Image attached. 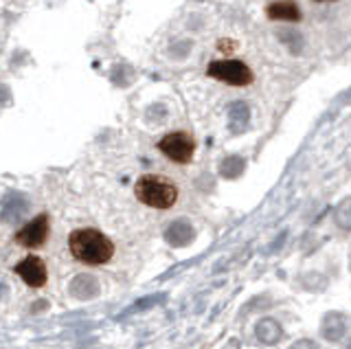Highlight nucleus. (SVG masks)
Returning <instances> with one entry per match:
<instances>
[{"label": "nucleus", "instance_id": "1", "mask_svg": "<svg viewBox=\"0 0 351 349\" xmlns=\"http://www.w3.org/2000/svg\"><path fill=\"white\" fill-rule=\"evenodd\" d=\"M69 246L73 257L88 266L108 264L114 255L112 242L101 231H97V228H77L69 237Z\"/></svg>", "mask_w": 351, "mask_h": 349}, {"label": "nucleus", "instance_id": "2", "mask_svg": "<svg viewBox=\"0 0 351 349\" xmlns=\"http://www.w3.org/2000/svg\"><path fill=\"white\" fill-rule=\"evenodd\" d=\"M134 195L152 209H171L178 200V187L165 176L145 173L134 184Z\"/></svg>", "mask_w": 351, "mask_h": 349}, {"label": "nucleus", "instance_id": "3", "mask_svg": "<svg viewBox=\"0 0 351 349\" xmlns=\"http://www.w3.org/2000/svg\"><path fill=\"white\" fill-rule=\"evenodd\" d=\"M206 75L208 77H213L222 84H228V86H235V88H241V86H248L255 80V75H252L250 67L246 62L241 60H215L206 67Z\"/></svg>", "mask_w": 351, "mask_h": 349}, {"label": "nucleus", "instance_id": "4", "mask_svg": "<svg viewBox=\"0 0 351 349\" xmlns=\"http://www.w3.org/2000/svg\"><path fill=\"white\" fill-rule=\"evenodd\" d=\"M158 149H160V154H165L171 163L186 165V163H191V158H193L195 141H193L191 134H186V132H182V130H178V132L165 134L158 141Z\"/></svg>", "mask_w": 351, "mask_h": 349}, {"label": "nucleus", "instance_id": "5", "mask_svg": "<svg viewBox=\"0 0 351 349\" xmlns=\"http://www.w3.org/2000/svg\"><path fill=\"white\" fill-rule=\"evenodd\" d=\"M49 215L40 213L38 217H33L29 224H25L16 233V242L25 248H40L42 244H47L49 239Z\"/></svg>", "mask_w": 351, "mask_h": 349}, {"label": "nucleus", "instance_id": "6", "mask_svg": "<svg viewBox=\"0 0 351 349\" xmlns=\"http://www.w3.org/2000/svg\"><path fill=\"white\" fill-rule=\"evenodd\" d=\"M14 272L31 288H42L44 283H47V279H49L47 264H44V259L38 257V255H29L22 261H18V266L14 268Z\"/></svg>", "mask_w": 351, "mask_h": 349}, {"label": "nucleus", "instance_id": "7", "mask_svg": "<svg viewBox=\"0 0 351 349\" xmlns=\"http://www.w3.org/2000/svg\"><path fill=\"white\" fill-rule=\"evenodd\" d=\"M29 211V200L22 193H5L0 198V220L5 224H14Z\"/></svg>", "mask_w": 351, "mask_h": 349}, {"label": "nucleus", "instance_id": "8", "mask_svg": "<svg viewBox=\"0 0 351 349\" xmlns=\"http://www.w3.org/2000/svg\"><path fill=\"white\" fill-rule=\"evenodd\" d=\"M266 16L274 23H301L303 12L294 0H274L266 7Z\"/></svg>", "mask_w": 351, "mask_h": 349}, {"label": "nucleus", "instance_id": "9", "mask_svg": "<svg viewBox=\"0 0 351 349\" xmlns=\"http://www.w3.org/2000/svg\"><path fill=\"white\" fill-rule=\"evenodd\" d=\"M193 231H191V224H186V222H173L169 228H167V242L171 246H184L186 242L191 239Z\"/></svg>", "mask_w": 351, "mask_h": 349}, {"label": "nucleus", "instance_id": "10", "mask_svg": "<svg viewBox=\"0 0 351 349\" xmlns=\"http://www.w3.org/2000/svg\"><path fill=\"white\" fill-rule=\"evenodd\" d=\"M217 49L222 51V53H233L237 49V42H233V40H219Z\"/></svg>", "mask_w": 351, "mask_h": 349}, {"label": "nucleus", "instance_id": "11", "mask_svg": "<svg viewBox=\"0 0 351 349\" xmlns=\"http://www.w3.org/2000/svg\"><path fill=\"white\" fill-rule=\"evenodd\" d=\"M316 3H334V0H316Z\"/></svg>", "mask_w": 351, "mask_h": 349}]
</instances>
